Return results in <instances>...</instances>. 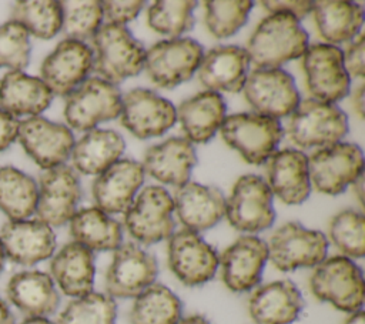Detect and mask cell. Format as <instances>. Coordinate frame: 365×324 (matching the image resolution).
<instances>
[{
  "label": "cell",
  "mask_w": 365,
  "mask_h": 324,
  "mask_svg": "<svg viewBox=\"0 0 365 324\" xmlns=\"http://www.w3.org/2000/svg\"><path fill=\"white\" fill-rule=\"evenodd\" d=\"M309 37L299 21L289 14H269L251 34L245 51L257 69H279L302 57Z\"/></svg>",
  "instance_id": "1"
},
{
  "label": "cell",
  "mask_w": 365,
  "mask_h": 324,
  "mask_svg": "<svg viewBox=\"0 0 365 324\" xmlns=\"http://www.w3.org/2000/svg\"><path fill=\"white\" fill-rule=\"evenodd\" d=\"M93 70L114 86L144 69L145 50L125 26L103 24L93 37Z\"/></svg>",
  "instance_id": "2"
},
{
  "label": "cell",
  "mask_w": 365,
  "mask_h": 324,
  "mask_svg": "<svg viewBox=\"0 0 365 324\" xmlns=\"http://www.w3.org/2000/svg\"><path fill=\"white\" fill-rule=\"evenodd\" d=\"M287 133L301 148H322L338 143L348 133V117L334 103L305 98L291 113Z\"/></svg>",
  "instance_id": "3"
},
{
  "label": "cell",
  "mask_w": 365,
  "mask_h": 324,
  "mask_svg": "<svg viewBox=\"0 0 365 324\" xmlns=\"http://www.w3.org/2000/svg\"><path fill=\"white\" fill-rule=\"evenodd\" d=\"M312 294L335 308L354 313L364 304V277L361 268L345 255L322 260L309 280Z\"/></svg>",
  "instance_id": "4"
},
{
  "label": "cell",
  "mask_w": 365,
  "mask_h": 324,
  "mask_svg": "<svg viewBox=\"0 0 365 324\" xmlns=\"http://www.w3.org/2000/svg\"><path fill=\"white\" fill-rule=\"evenodd\" d=\"M220 131L224 141L250 164L265 163L282 138V127L277 118L255 113H237L225 117Z\"/></svg>",
  "instance_id": "5"
},
{
  "label": "cell",
  "mask_w": 365,
  "mask_h": 324,
  "mask_svg": "<svg viewBox=\"0 0 365 324\" xmlns=\"http://www.w3.org/2000/svg\"><path fill=\"white\" fill-rule=\"evenodd\" d=\"M121 113V93L117 86L100 79H86L66 98L64 118L80 131H90L98 123L113 120Z\"/></svg>",
  "instance_id": "6"
},
{
  "label": "cell",
  "mask_w": 365,
  "mask_h": 324,
  "mask_svg": "<svg viewBox=\"0 0 365 324\" xmlns=\"http://www.w3.org/2000/svg\"><path fill=\"white\" fill-rule=\"evenodd\" d=\"M174 201L170 193L160 186H148L124 213L128 234L143 244H154L170 238L175 223L173 218Z\"/></svg>",
  "instance_id": "7"
},
{
  "label": "cell",
  "mask_w": 365,
  "mask_h": 324,
  "mask_svg": "<svg viewBox=\"0 0 365 324\" xmlns=\"http://www.w3.org/2000/svg\"><path fill=\"white\" fill-rule=\"evenodd\" d=\"M202 56L204 49L194 39L161 40L145 51L144 69L154 84L174 88L192 77Z\"/></svg>",
  "instance_id": "8"
},
{
  "label": "cell",
  "mask_w": 365,
  "mask_h": 324,
  "mask_svg": "<svg viewBox=\"0 0 365 324\" xmlns=\"http://www.w3.org/2000/svg\"><path fill=\"white\" fill-rule=\"evenodd\" d=\"M228 223L238 231L259 233L272 226L275 210L272 193L265 180L255 174L241 176L225 200Z\"/></svg>",
  "instance_id": "9"
},
{
  "label": "cell",
  "mask_w": 365,
  "mask_h": 324,
  "mask_svg": "<svg viewBox=\"0 0 365 324\" xmlns=\"http://www.w3.org/2000/svg\"><path fill=\"white\" fill-rule=\"evenodd\" d=\"M268 258L279 271H294L301 267H315L325 260L327 237L291 221L274 231L268 244Z\"/></svg>",
  "instance_id": "10"
},
{
  "label": "cell",
  "mask_w": 365,
  "mask_h": 324,
  "mask_svg": "<svg viewBox=\"0 0 365 324\" xmlns=\"http://www.w3.org/2000/svg\"><path fill=\"white\" fill-rule=\"evenodd\" d=\"M362 150L352 143H334L322 147L308 158L309 180L325 194H341L364 171Z\"/></svg>",
  "instance_id": "11"
},
{
  "label": "cell",
  "mask_w": 365,
  "mask_h": 324,
  "mask_svg": "<svg viewBox=\"0 0 365 324\" xmlns=\"http://www.w3.org/2000/svg\"><path fill=\"white\" fill-rule=\"evenodd\" d=\"M247 103L255 114L281 118L299 104V93L289 73L281 69H255L247 74L242 86Z\"/></svg>",
  "instance_id": "12"
},
{
  "label": "cell",
  "mask_w": 365,
  "mask_h": 324,
  "mask_svg": "<svg viewBox=\"0 0 365 324\" xmlns=\"http://www.w3.org/2000/svg\"><path fill=\"white\" fill-rule=\"evenodd\" d=\"M302 69L312 98L335 104L349 93L351 80L339 47L328 43L308 46L302 54Z\"/></svg>",
  "instance_id": "13"
},
{
  "label": "cell",
  "mask_w": 365,
  "mask_h": 324,
  "mask_svg": "<svg viewBox=\"0 0 365 324\" xmlns=\"http://www.w3.org/2000/svg\"><path fill=\"white\" fill-rule=\"evenodd\" d=\"M155 257L135 243H121L106 274V291L113 298L137 297L157 277Z\"/></svg>",
  "instance_id": "14"
},
{
  "label": "cell",
  "mask_w": 365,
  "mask_h": 324,
  "mask_svg": "<svg viewBox=\"0 0 365 324\" xmlns=\"http://www.w3.org/2000/svg\"><path fill=\"white\" fill-rule=\"evenodd\" d=\"M37 188V220L50 227H60L71 220L81 197L80 180L71 167L61 164L46 170Z\"/></svg>",
  "instance_id": "15"
},
{
  "label": "cell",
  "mask_w": 365,
  "mask_h": 324,
  "mask_svg": "<svg viewBox=\"0 0 365 324\" xmlns=\"http://www.w3.org/2000/svg\"><path fill=\"white\" fill-rule=\"evenodd\" d=\"M168 267L185 285L210 281L218 267L217 251L195 231L182 228L168 238Z\"/></svg>",
  "instance_id": "16"
},
{
  "label": "cell",
  "mask_w": 365,
  "mask_h": 324,
  "mask_svg": "<svg viewBox=\"0 0 365 324\" xmlns=\"http://www.w3.org/2000/svg\"><path fill=\"white\" fill-rule=\"evenodd\" d=\"M121 124L137 138L164 134L177 120L171 101L148 88H133L121 96Z\"/></svg>",
  "instance_id": "17"
},
{
  "label": "cell",
  "mask_w": 365,
  "mask_h": 324,
  "mask_svg": "<svg viewBox=\"0 0 365 324\" xmlns=\"http://www.w3.org/2000/svg\"><path fill=\"white\" fill-rule=\"evenodd\" d=\"M17 138L26 153L44 170L64 164L74 146V136L67 126L40 116L20 121Z\"/></svg>",
  "instance_id": "18"
},
{
  "label": "cell",
  "mask_w": 365,
  "mask_h": 324,
  "mask_svg": "<svg viewBox=\"0 0 365 324\" xmlns=\"http://www.w3.org/2000/svg\"><path fill=\"white\" fill-rule=\"evenodd\" d=\"M93 50L84 43L66 39L44 59L41 81L57 96H68L93 69Z\"/></svg>",
  "instance_id": "19"
},
{
  "label": "cell",
  "mask_w": 365,
  "mask_h": 324,
  "mask_svg": "<svg viewBox=\"0 0 365 324\" xmlns=\"http://www.w3.org/2000/svg\"><path fill=\"white\" fill-rule=\"evenodd\" d=\"M267 260L268 248L264 240L255 236H241L218 257L224 284L234 293L254 288L261 280Z\"/></svg>",
  "instance_id": "20"
},
{
  "label": "cell",
  "mask_w": 365,
  "mask_h": 324,
  "mask_svg": "<svg viewBox=\"0 0 365 324\" xmlns=\"http://www.w3.org/2000/svg\"><path fill=\"white\" fill-rule=\"evenodd\" d=\"M4 255L20 265H34L54 253L56 236L40 220H9L0 230Z\"/></svg>",
  "instance_id": "21"
},
{
  "label": "cell",
  "mask_w": 365,
  "mask_h": 324,
  "mask_svg": "<svg viewBox=\"0 0 365 324\" xmlns=\"http://www.w3.org/2000/svg\"><path fill=\"white\" fill-rule=\"evenodd\" d=\"M143 166L134 160H117L97 176L93 183V197L97 208L106 214L125 213L137 190L144 183Z\"/></svg>",
  "instance_id": "22"
},
{
  "label": "cell",
  "mask_w": 365,
  "mask_h": 324,
  "mask_svg": "<svg viewBox=\"0 0 365 324\" xmlns=\"http://www.w3.org/2000/svg\"><path fill=\"white\" fill-rule=\"evenodd\" d=\"M267 184L285 204H301L311 193L308 157L294 148L275 151L265 161Z\"/></svg>",
  "instance_id": "23"
},
{
  "label": "cell",
  "mask_w": 365,
  "mask_h": 324,
  "mask_svg": "<svg viewBox=\"0 0 365 324\" xmlns=\"http://www.w3.org/2000/svg\"><path fill=\"white\" fill-rule=\"evenodd\" d=\"M195 164L197 154L192 143L182 137H171L151 146L141 166L144 173L160 183L181 187L188 183Z\"/></svg>",
  "instance_id": "24"
},
{
  "label": "cell",
  "mask_w": 365,
  "mask_h": 324,
  "mask_svg": "<svg viewBox=\"0 0 365 324\" xmlns=\"http://www.w3.org/2000/svg\"><path fill=\"white\" fill-rule=\"evenodd\" d=\"M173 201L180 221L195 233L214 227L225 211V197L217 187L191 181L177 187Z\"/></svg>",
  "instance_id": "25"
},
{
  "label": "cell",
  "mask_w": 365,
  "mask_h": 324,
  "mask_svg": "<svg viewBox=\"0 0 365 324\" xmlns=\"http://www.w3.org/2000/svg\"><path fill=\"white\" fill-rule=\"evenodd\" d=\"M302 308L304 298L289 280L264 284L248 300V313L255 324H291Z\"/></svg>",
  "instance_id": "26"
},
{
  "label": "cell",
  "mask_w": 365,
  "mask_h": 324,
  "mask_svg": "<svg viewBox=\"0 0 365 324\" xmlns=\"http://www.w3.org/2000/svg\"><path fill=\"white\" fill-rule=\"evenodd\" d=\"M250 59L238 46H217L208 50L198 66V79L211 91L237 93L247 79Z\"/></svg>",
  "instance_id": "27"
},
{
  "label": "cell",
  "mask_w": 365,
  "mask_h": 324,
  "mask_svg": "<svg viewBox=\"0 0 365 324\" xmlns=\"http://www.w3.org/2000/svg\"><path fill=\"white\" fill-rule=\"evenodd\" d=\"M225 101L217 91L205 90L184 100L177 111L181 128L190 143H207L225 118Z\"/></svg>",
  "instance_id": "28"
},
{
  "label": "cell",
  "mask_w": 365,
  "mask_h": 324,
  "mask_svg": "<svg viewBox=\"0 0 365 324\" xmlns=\"http://www.w3.org/2000/svg\"><path fill=\"white\" fill-rule=\"evenodd\" d=\"M7 298L27 317L53 314L60 303L53 278L41 271H21L7 284Z\"/></svg>",
  "instance_id": "29"
},
{
  "label": "cell",
  "mask_w": 365,
  "mask_h": 324,
  "mask_svg": "<svg viewBox=\"0 0 365 324\" xmlns=\"http://www.w3.org/2000/svg\"><path fill=\"white\" fill-rule=\"evenodd\" d=\"M50 271L64 294L86 295L93 291L94 285V254L87 247L71 241L53 257Z\"/></svg>",
  "instance_id": "30"
},
{
  "label": "cell",
  "mask_w": 365,
  "mask_h": 324,
  "mask_svg": "<svg viewBox=\"0 0 365 324\" xmlns=\"http://www.w3.org/2000/svg\"><path fill=\"white\" fill-rule=\"evenodd\" d=\"M53 100V93L38 77L10 70L0 79V108L13 117L38 116Z\"/></svg>",
  "instance_id": "31"
},
{
  "label": "cell",
  "mask_w": 365,
  "mask_h": 324,
  "mask_svg": "<svg viewBox=\"0 0 365 324\" xmlns=\"http://www.w3.org/2000/svg\"><path fill=\"white\" fill-rule=\"evenodd\" d=\"M124 148V138L117 131L93 128L74 143L70 156L77 171L98 176L120 158Z\"/></svg>",
  "instance_id": "32"
},
{
  "label": "cell",
  "mask_w": 365,
  "mask_h": 324,
  "mask_svg": "<svg viewBox=\"0 0 365 324\" xmlns=\"http://www.w3.org/2000/svg\"><path fill=\"white\" fill-rule=\"evenodd\" d=\"M312 13L319 36L332 46L355 39L364 21L362 7L351 1H312Z\"/></svg>",
  "instance_id": "33"
},
{
  "label": "cell",
  "mask_w": 365,
  "mask_h": 324,
  "mask_svg": "<svg viewBox=\"0 0 365 324\" xmlns=\"http://www.w3.org/2000/svg\"><path fill=\"white\" fill-rule=\"evenodd\" d=\"M70 234L91 251L115 250L123 241L120 223L97 207L76 211L70 220Z\"/></svg>",
  "instance_id": "34"
},
{
  "label": "cell",
  "mask_w": 365,
  "mask_h": 324,
  "mask_svg": "<svg viewBox=\"0 0 365 324\" xmlns=\"http://www.w3.org/2000/svg\"><path fill=\"white\" fill-rule=\"evenodd\" d=\"M180 298L165 285L153 283L141 291L130 310V324H177L181 318Z\"/></svg>",
  "instance_id": "35"
},
{
  "label": "cell",
  "mask_w": 365,
  "mask_h": 324,
  "mask_svg": "<svg viewBox=\"0 0 365 324\" xmlns=\"http://www.w3.org/2000/svg\"><path fill=\"white\" fill-rule=\"evenodd\" d=\"M36 181L23 171L6 166L0 168V210L10 220H27L37 206Z\"/></svg>",
  "instance_id": "36"
},
{
  "label": "cell",
  "mask_w": 365,
  "mask_h": 324,
  "mask_svg": "<svg viewBox=\"0 0 365 324\" xmlns=\"http://www.w3.org/2000/svg\"><path fill=\"white\" fill-rule=\"evenodd\" d=\"M10 20L23 26L29 34L38 39H51L61 30V7L54 0L17 1Z\"/></svg>",
  "instance_id": "37"
},
{
  "label": "cell",
  "mask_w": 365,
  "mask_h": 324,
  "mask_svg": "<svg viewBox=\"0 0 365 324\" xmlns=\"http://www.w3.org/2000/svg\"><path fill=\"white\" fill-rule=\"evenodd\" d=\"M117 304L113 297L88 293L71 300L60 313L57 324H115Z\"/></svg>",
  "instance_id": "38"
},
{
  "label": "cell",
  "mask_w": 365,
  "mask_h": 324,
  "mask_svg": "<svg viewBox=\"0 0 365 324\" xmlns=\"http://www.w3.org/2000/svg\"><path fill=\"white\" fill-rule=\"evenodd\" d=\"M61 30L70 40L83 41L93 39L103 21L101 1L80 0L60 1Z\"/></svg>",
  "instance_id": "39"
},
{
  "label": "cell",
  "mask_w": 365,
  "mask_h": 324,
  "mask_svg": "<svg viewBox=\"0 0 365 324\" xmlns=\"http://www.w3.org/2000/svg\"><path fill=\"white\" fill-rule=\"evenodd\" d=\"M197 1L181 0V1H155L151 4L147 13L148 26L160 33L177 39L185 31H190L194 26V9Z\"/></svg>",
  "instance_id": "40"
},
{
  "label": "cell",
  "mask_w": 365,
  "mask_h": 324,
  "mask_svg": "<svg viewBox=\"0 0 365 324\" xmlns=\"http://www.w3.org/2000/svg\"><path fill=\"white\" fill-rule=\"evenodd\" d=\"M332 244L345 257L361 258L365 254V217L362 213L348 208L335 214L329 223Z\"/></svg>",
  "instance_id": "41"
},
{
  "label": "cell",
  "mask_w": 365,
  "mask_h": 324,
  "mask_svg": "<svg viewBox=\"0 0 365 324\" xmlns=\"http://www.w3.org/2000/svg\"><path fill=\"white\" fill-rule=\"evenodd\" d=\"M252 1H205V26L217 39H225L237 33L248 19Z\"/></svg>",
  "instance_id": "42"
},
{
  "label": "cell",
  "mask_w": 365,
  "mask_h": 324,
  "mask_svg": "<svg viewBox=\"0 0 365 324\" xmlns=\"http://www.w3.org/2000/svg\"><path fill=\"white\" fill-rule=\"evenodd\" d=\"M30 60V40L27 30L9 20L0 26V67L21 71Z\"/></svg>",
  "instance_id": "43"
},
{
  "label": "cell",
  "mask_w": 365,
  "mask_h": 324,
  "mask_svg": "<svg viewBox=\"0 0 365 324\" xmlns=\"http://www.w3.org/2000/svg\"><path fill=\"white\" fill-rule=\"evenodd\" d=\"M144 1L133 0V1H101L103 16L108 20V23L124 26L138 16L141 9L144 7Z\"/></svg>",
  "instance_id": "44"
},
{
  "label": "cell",
  "mask_w": 365,
  "mask_h": 324,
  "mask_svg": "<svg viewBox=\"0 0 365 324\" xmlns=\"http://www.w3.org/2000/svg\"><path fill=\"white\" fill-rule=\"evenodd\" d=\"M364 53H365V37L362 33H359L354 41L348 46L344 54V67L351 77L362 79L365 74V61H364Z\"/></svg>",
  "instance_id": "45"
},
{
  "label": "cell",
  "mask_w": 365,
  "mask_h": 324,
  "mask_svg": "<svg viewBox=\"0 0 365 324\" xmlns=\"http://www.w3.org/2000/svg\"><path fill=\"white\" fill-rule=\"evenodd\" d=\"M261 6L271 14H289L298 21L312 11V1H282V0H264Z\"/></svg>",
  "instance_id": "46"
},
{
  "label": "cell",
  "mask_w": 365,
  "mask_h": 324,
  "mask_svg": "<svg viewBox=\"0 0 365 324\" xmlns=\"http://www.w3.org/2000/svg\"><path fill=\"white\" fill-rule=\"evenodd\" d=\"M20 121L0 108V151L6 150L16 138L19 133Z\"/></svg>",
  "instance_id": "47"
},
{
  "label": "cell",
  "mask_w": 365,
  "mask_h": 324,
  "mask_svg": "<svg viewBox=\"0 0 365 324\" xmlns=\"http://www.w3.org/2000/svg\"><path fill=\"white\" fill-rule=\"evenodd\" d=\"M364 84H359L352 94V106L361 118L364 117Z\"/></svg>",
  "instance_id": "48"
},
{
  "label": "cell",
  "mask_w": 365,
  "mask_h": 324,
  "mask_svg": "<svg viewBox=\"0 0 365 324\" xmlns=\"http://www.w3.org/2000/svg\"><path fill=\"white\" fill-rule=\"evenodd\" d=\"M0 324H14V317L1 297H0Z\"/></svg>",
  "instance_id": "49"
},
{
  "label": "cell",
  "mask_w": 365,
  "mask_h": 324,
  "mask_svg": "<svg viewBox=\"0 0 365 324\" xmlns=\"http://www.w3.org/2000/svg\"><path fill=\"white\" fill-rule=\"evenodd\" d=\"M352 188H354V193H355L356 197H358L359 204L362 206V204H364V173L359 174V176L356 177V180L352 183Z\"/></svg>",
  "instance_id": "50"
},
{
  "label": "cell",
  "mask_w": 365,
  "mask_h": 324,
  "mask_svg": "<svg viewBox=\"0 0 365 324\" xmlns=\"http://www.w3.org/2000/svg\"><path fill=\"white\" fill-rule=\"evenodd\" d=\"M177 324H211V323L204 315L194 314V315H188V317L180 318Z\"/></svg>",
  "instance_id": "51"
},
{
  "label": "cell",
  "mask_w": 365,
  "mask_h": 324,
  "mask_svg": "<svg viewBox=\"0 0 365 324\" xmlns=\"http://www.w3.org/2000/svg\"><path fill=\"white\" fill-rule=\"evenodd\" d=\"M345 324H365V318H364V311L362 308L358 311L351 313V315L345 320Z\"/></svg>",
  "instance_id": "52"
},
{
  "label": "cell",
  "mask_w": 365,
  "mask_h": 324,
  "mask_svg": "<svg viewBox=\"0 0 365 324\" xmlns=\"http://www.w3.org/2000/svg\"><path fill=\"white\" fill-rule=\"evenodd\" d=\"M21 324H54V323L47 320L46 317H29Z\"/></svg>",
  "instance_id": "53"
},
{
  "label": "cell",
  "mask_w": 365,
  "mask_h": 324,
  "mask_svg": "<svg viewBox=\"0 0 365 324\" xmlns=\"http://www.w3.org/2000/svg\"><path fill=\"white\" fill-rule=\"evenodd\" d=\"M4 250H3V245H1V241H0V273L3 270V264H4Z\"/></svg>",
  "instance_id": "54"
}]
</instances>
